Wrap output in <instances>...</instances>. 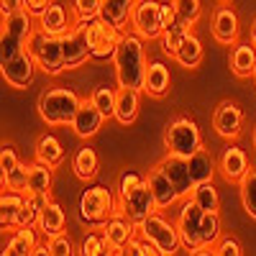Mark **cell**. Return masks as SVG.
I'll list each match as a JSON object with an SVG mask.
<instances>
[{
  "label": "cell",
  "mask_w": 256,
  "mask_h": 256,
  "mask_svg": "<svg viewBox=\"0 0 256 256\" xmlns=\"http://www.w3.org/2000/svg\"><path fill=\"white\" fill-rule=\"evenodd\" d=\"M113 62H116V82H118V88L144 90L148 62H146V54H144V38L138 34L123 31Z\"/></svg>",
  "instance_id": "6da1fadb"
},
{
  "label": "cell",
  "mask_w": 256,
  "mask_h": 256,
  "mask_svg": "<svg viewBox=\"0 0 256 256\" xmlns=\"http://www.w3.org/2000/svg\"><path fill=\"white\" fill-rule=\"evenodd\" d=\"M26 49L31 52V56L36 59V67L49 74L56 77L62 72H67V62H64V46H62V36L46 34L44 28H34L31 38Z\"/></svg>",
  "instance_id": "7a4b0ae2"
},
{
  "label": "cell",
  "mask_w": 256,
  "mask_h": 256,
  "mask_svg": "<svg viewBox=\"0 0 256 256\" xmlns=\"http://www.w3.org/2000/svg\"><path fill=\"white\" fill-rule=\"evenodd\" d=\"M80 95L67 90V88H54V90H46L41 92L38 98V118L44 120L46 126H72L74 120V113L80 108Z\"/></svg>",
  "instance_id": "3957f363"
},
{
  "label": "cell",
  "mask_w": 256,
  "mask_h": 256,
  "mask_svg": "<svg viewBox=\"0 0 256 256\" xmlns=\"http://www.w3.org/2000/svg\"><path fill=\"white\" fill-rule=\"evenodd\" d=\"M118 212V202L113 192L102 184L88 187L80 198V220L90 228H102Z\"/></svg>",
  "instance_id": "277c9868"
},
{
  "label": "cell",
  "mask_w": 256,
  "mask_h": 256,
  "mask_svg": "<svg viewBox=\"0 0 256 256\" xmlns=\"http://www.w3.org/2000/svg\"><path fill=\"white\" fill-rule=\"evenodd\" d=\"M164 148L166 154H177V156H192L202 148V136L198 123L190 116H174L164 128Z\"/></svg>",
  "instance_id": "5b68a950"
},
{
  "label": "cell",
  "mask_w": 256,
  "mask_h": 256,
  "mask_svg": "<svg viewBox=\"0 0 256 256\" xmlns=\"http://www.w3.org/2000/svg\"><path fill=\"white\" fill-rule=\"evenodd\" d=\"M138 233H141V236H146L148 241H154L162 256H172L182 246L177 223H169L159 210L152 212V216H148L144 223H138Z\"/></svg>",
  "instance_id": "8992f818"
},
{
  "label": "cell",
  "mask_w": 256,
  "mask_h": 256,
  "mask_svg": "<svg viewBox=\"0 0 256 256\" xmlns=\"http://www.w3.org/2000/svg\"><path fill=\"white\" fill-rule=\"evenodd\" d=\"M84 26V36H88V44H90V52H92V59H110L116 56V49L120 44V36L123 31H118L116 26H110L102 16L88 20Z\"/></svg>",
  "instance_id": "52a82bcc"
},
{
  "label": "cell",
  "mask_w": 256,
  "mask_h": 256,
  "mask_svg": "<svg viewBox=\"0 0 256 256\" xmlns=\"http://www.w3.org/2000/svg\"><path fill=\"white\" fill-rule=\"evenodd\" d=\"M131 31L138 34L144 41L162 38V3L156 0H136L134 13H131Z\"/></svg>",
  "instance_id": "ba28073f"
},
{
  "label": "cell",
  "mask_w": 256,
  "mask_h": 256,
  "mask_svg": "<svg viewBox=\"0 0 256 256\" xmlns=\"http://www.w3.org/2000/svg\"><path fill=\"white\" fill-rule=\"evenodd\" d=\"M202 218H205V210L192 200L187 198L182 210H180V218H177V228H180V238H182V246L190 251V254H195L202 241H200V228H202Z\"/></svg>",
  "instance_id": "9c48e42d"
},
{
  "label": "cell",
  "mask_w": 256,
  "mask_h": 256,
  "mask_svg": "<svg viewBox=\"0 0 256 256\" xmlns=\"http://www.w3.org/2000/svg\"><path fill=\"white\" fill-rule=\"evenodd\" d=\"M212 128H216V134L220 138L236 141L244 134V110L238 108V102L220 100L216 113H212Z\"/></svg>",
  "instance_id": "30bf717a"
},
{
  "label": "cell",
  "mask_w": 256,
  "mask_h": 256,
  "mask_svg": "<svg viewBox=\"0 0 256 256\" xmlns=\"http://www.w3.org/2000/svg\"><path fill=\"white\" fill-rule=\"evenodd\" d=\"M0 70H3V80L10 84V88L26 90L28 84L34 82V72H36L38 67H36V59L31 56V52L24 49V52H18L13 59H8V62L0 64Z\"/></svg>",
  "instance_id": "8fae6325"
},
{
  "label": "cell",
  "mask_w": 256,
  "mask_h": 256,
  "mask_svg": "<svg viewBox=\"0 0 256 256\" xmlns=\"http://www.w3.org/2000/svg\"><path fill=\"white\" fill-rule=\"evenodd\" d=\"M118 210L138 226V223H144L148 216H152V212H156L159 208H156V200L152 195V190H148V184H141L138 190L131 192V195L118 198Z\"/></svg>",
  "instance_id": "7c38bea8"
},
{
  "label": "cell",
  "mask_w": 256,
  "mask_h": 256,
  "mask_svg": "<svg viewBox=\"0 0 256 256\" xmlns=\"http://www.w3.org/2000/svg\"><path fill=\"white\" fill-rule=\"evenodd\" d=\"M62 46H64V62H67V72L82 67L88 59H92L90 44H88V36H84V26L74 24L72 31H67L62 36Z\"/></svg>",
  "instance_id": "4fadbf2b"
},
{
  "label": "cell",
  "mask_w": 256,
  "mask_h": 256,
  "mask_svg": "<svg viewBox=\"0 0 256 256\" xmlns=\"http://www.w3.org/2000/svg\"><path fill=\"white\" fill-rule=\"evenodd\" d=\"M102 120H108V118L100 113V108L92 102V98H82L70 128L74 131L77 138H92V136H98V131L102 128Z\"/></svg>",
  "instance_id": "5bb4252c"
},
{
  "label": "cell",
  "mask_w": 256,
  "mask_h": 256,
  "mask_svg": "<svg viewBox=\"0 0 256 256\" xmlns=\"http://www.w3.org/2000/svg\"><path fill=\"white\" fill-rule=\"evenodd\" d=\"M162 169L166 172V177L172 180L174 190L180 192V200H187L192 198V192H195V180L190 174V166H187V159L184 156H177V154H166L162 162Z\"/></svg>",
  "instance_id": "9a60e30c"
},
{
  "label": "cell",
  "mask_w": 256,
  "mask_h": 256,
  "mask_svg": "<svg viewBox=\"0 0 256 256\" xmlns=\"http://www.w3.org/2000/svg\"><path fill=\"white\" fill-rule=\"evenodd\" d=\"M238 31H241V26H238L236 10L228 8V6L216 8V13H212V20H210V34H212V38H216L218 44H223V46H233V44L238 41Z\"/></svg>",
  "instance_id": "2e32d148"
},
{
  "label": "cell",
  "mask_w": 256,
  "mask_h": 256,
  "mask_svg": "<svg viewBox=\"0 0 256 256\" xmlns=\"http://www.w3.org/2000/svg\"><path fill=\"white\" fill-rule=\"evenodd\" d=\"M146 184H148V190H152V195H154L159 210H166V208H172L174 202H180V192L174 190L172 180L166 177V172L162 169V164H156V166L148 169Z\"/></svg>",
  "instance_id": "e0dca14e"
},
{
  "label": "cell",
  "mask_w": 256,
  "mask_h": 256,
  "mask_svg": "<svg viewBox=\"0 0 256 256\" xmlns=\"http://www.w3.org/2000/svg\"><path fill=\"white\" fill-rule=\"evenodd\" d=\"M228 64H230V72L238 80L254 77V72H256V46H254V41L251 38L248 41H236L233 49H230Z\"/></svg>",
  "instance_id": "ac0fdd59"
},
{
  "label": "cell",
  "mask_w": 256,
  "mask_h": 256,
  "mask_svg": "<svg viewBox=\"0 0 256 256\" xmlns=\"http://www.w3.org/2000/svg\"><path fill=\"white\" fill-rule=\"evenodd\" d=\"M136 230H138V226L128 218V216H123V212L118 210L116 216L102 226V233L108 236V241H110V246L116 248V251H123L126 248V244L131 241L134 236H136Z\"/></svg>",
  "instance_id": "d6986e66"
},
{
  "label": "cell",
  "mask_w": 256,
  "mask_h": 256,
  "mask_svg": "<svg viewBox=\"0 0 256 256\" xmlns=\"http://www.w3.org/2000/svg\"><path fill=\"white\" fill-rule=\"evenodd\" d=\"M74 16L67 13V8L59 6V3H52L44 13L38 16V28H44L46 34H54V36H64L67 31L74 28Z\"/></svg>",
  "instance_id": "ffe728a7"
},
{
  "label": "cell",
  "mask_w": 256,
  "mask_h": 256,
  "mask_svg": "<svg viewBox=\"0 0 256 256\" xmlns=\"http://www.w3.org/2000/svg\"><path fill=\"white\" fill-rule=\"evenodd\" d=\"M218 169H220V174H223L226 182H241L246 177V172H248V156H246V152L238 148V146H228L223 152V156H220Z\"/></svg>",
  "instance_id": "44dd1931"
},
{
  "label": "cell",
  "mask_w": 256,
  "mask_h": 256,
  "mask_svg": "<svg viewBox=\"0 0 256 256\" xmlns=\"http://www.w3.org/2000/svg\"><path fill=\"white\" fill-rule=\"evenodd\" d=\"M34 28H36L34 26V16L26 8L3 16V36H10V38L20 41V44H28Z\"/></svg>",
  "instance_id": "7402d4cb"
},
{
  "label": "cell",
  "mask_w": 256,
  "mask_h": 256,
  "mask_svg": "<svg viewBox=\"0 0 256 256\" xmlns=\"http://www.w3.org/2000/svg\"><path fill=\"white\" fill-rule=\"evenodd\" d=\"M136 0H102L100 16L108 20L110 26H116L118 31L131 28V13H134Z\"/></svg>",
  "instance_id": "603a6c76"
},
{
  "label": "cell",
  "mask_w": 256,
  "mask_h": 256,
  "mask_svg": "<svg viewBox=\"0 0 256 256\" xmlns=\"http://www.w3.org/2000/svg\"><path fill=\"white\" fill-rule=\"evenodd\" d=\"M34 159L41 162V164H46V166H59L64 162V146L62 141L54 136V134H41L36 146H34Z\"/></svg>",
  "instance_id": "cb8c5ba5"
},
{
  "label": "cell",
  "mask_w": 256,
  "mask_h": 256,
  "mask_svg": "<svg viewBox=\"0 0 256 256\" xmlns=\"http://www.w3.org/2000/svg\"><path fill=\"white\" fill-rule=\"evenodd\" d=\"M172 84V74L164 62H152L146 67V82H144V92H148L152 98H164L169 92Z\"/></svg>",
  "instance_id": "d4e9b609"
},
{
  "label": "cell",
  "mask_w": 256,
  "mask_h": 256,
  "mask_svg": "<svg viewBox=\"0 0 256 256\" xmlns=\"http://www.w3.org/2000/svg\"><path fill=\"white\" fill-rule=\"evenodd\" d=\"M24 200H26V192L3 187V198H0V226H3V230L18 226V216H20V208H24Z\"/></svg>",
  "instance_id": "484cf974"
},
{
  "label": "cell",
  "mask_w": 256,
  "mask_h": 256,
  "mask_svg": "<svg viewBox=\"0 0 256 256\" xmlns=\"http://www.w3.org/2000/svg\"><path fill=\"white\" fill-rule=\"evenodd\" d=\"M98 169H100V159L95 154V148H90V146L77 148V154L72 156V172H74V177L82 180V182H92L98 177Z\"/></svg>",
  "instance_id": "4316f807"
},
{
  "label": "cell",
  "mask_w": 256,
  "mask_h": 256,
  "mask_svg": "<svg viewBox=\"0 0 256 256\" xmlns=\"http://www.w3.org/2000/svg\"><path fill=\"white\" fill-rule=\"evenodd\" d=\"M64 223H67V216H64L62 205L54 202V200H49L44 205V210H41L36 226H38V230L44 233L46 238H52V236H59V233L64 230Z\"/></svg>",
  "instance_id": "83f0119b"
},
{
  "label": "cell",
  "mask_w": 256,
  "mask_h": 256,
  "mask_svg": "<svg viewBox=\"0 0 256 256\" xmlns=\"http://www.w3.org/2000/svg\"><path fill=\"white\" fill-rule=\"evenodd\" d=\"M138 92L134 88H118V102H116V120L120 126H131L138 118Z\"/></svg>",
  "instance_id": "f1b7e54d"
},
{
  "label": "cell",
  "mask_w": 256,
  "mask_h": 256,
  "mask_svg": "<svg viewBox=\"0 0 256 256\" xmlns=\"http://www.w3.org/2000/svg\"><path fill=\"white\" fill-rule=\"evenodd\" d=\"M187 166H190V174L195 180V184L212 182V177H216V159H212L208 148H198L192 156H187Z\"/></svg>",
  "instance_id": "f546056e"
},
{
  "label": "cell",
  "mask_w": 256,
  "mask_h": 256,
  "mask_svg": "<svg viewBox=\"0 0 256 256\" xmlns=\"http://www.w3.org/2000/svg\"><path fill=\"white\" fill-rule=\"evenodd\" d=\"M36 230L38 226H18L16 236L8 241V246L3 248V256H24V254H34L36 244Z\"/></svg>",
  "instance_id": "4dcf8cb0"
},
{
  "label": "cell",
  "mask_w": 256,
  "mask_h": 256,
  "mask_svg": "<svg viewBox=\"0 0 256 256\" xmlns=\"http://www.w3.org/2000/svg\"><path fill=\"white\" fill-rule=\"evenodd\" d=\"M174 59L182 64V67H187V70H198L200 62H202V41L190 31L187 38L182 41V46L177 49Z\"/></svg>",
  "instance_id": "1f68e13d"
},
{
  "label": "cell",
  "mask_w": 256,
  "mask_h": 256,
  "mask_svg": "<svg viewBox=\"0 0 256 256\" xmlns=\"http://www.w3.org/2000/svg\"><path fill=\"white\" fill-rule=\"evenodd\" d=\"M52 166L41 164V162H34L28 164V184H26V192H38V195H49L52 192Z\"/></svg>",
  "instance_id": "d6a6232c"
},
{
  "label": "cell",
  "mask_w": 256,
  "mask_h": 256,
  "mask_svg": "<svg viewBox=\"0 0 256 256\" xmlns=\"http://www.w3.org/2000/svg\"><path fill=\"white\" fill-rule=\"evenodd\" d=\"M49 202V195H38V192H26V200L24 208H20V216H18V226H36L38 216L44 205Z\"/></svg>",
  "instance_id": "836d02e7"
},
{
  "label": "cell",
  "mask_w": 256,
  "mask_h": 256,
  "mask_svg": "<svg viewBox=\"0 0 256 256\" xmlns=\"http://www.w3.org/2000/svg\"><path fill=\"white\" fill-rule=\"evenodd\" d=\"M238 192H241V202L244 210L251 220H256V169H248L246 177L238 182Z\"/></svg>",
  "instance_id": "e575fe53"
},
{
  "label": "cell",
  "mask_w": 256,
  "mask_h": 256,
  "mask_svg": "<svg viewBox=\"0 0 256 256\" xmlns=\"http://www.w3.org/2000/svg\"><path fill=\"white\" fill-rule=\"evenodd\" d=\"M92 102L100 108V113L105 118H116V102H118V90L108 88V84H100V88L92 90Z\"/></svg>",
  "instance_id": "d590c367"
},
{
  "label": "cell",
  "mask_w": 256,
  "mask_h": 256,
  "mask_svg": "<svg viewBox=\"0 0 256 256\" xmlns=\"http://www.w3.org/2000/svg\"><path fill=\"white\" fill-rule=\"evenodd\" d=\"M220 238V216H218V210H210L205 212V218H202V228H200V241L202 246H216Z\"/></svg>",
  "instance_id": "8d00e7d4"
},
{
  "label": "cell",
  "mask_w": 256,
  "mask_h": 256,
  "mask_svg": "<svg viewBox=\"0 0 256 256\" xmlns=\"http://www.w3.org/2000/svg\"><path fill=\"white\" fill-rule=\"evenodd\" d=\"M192 200H195L205 212H210V210H218V205H220V198H218V190L212 187V182H200L198 187H195V192H192Z\"/></svg>",
  "instance_id": "74e56055"
},
{
  "label": "cell",
  "mask_w": 256,
  "mask_h": 256,
  "mask_svg": "<svg viewBox=\"0 0 256 256\" xmlns=\"http://www.w3.org/2000/svg\"><path fill=\"white\" fill-rule=\"evenodd\" d=\"M102 8V0H72V16L77 24H88V20L98 18Z\"/></svg>",
  "instance_id": "f35d334b"
},
{
  "label": "cell",
  "mask_w": 256,
  "mask_h": 256,
  "mask_svg": "<svg viewBox=\"0 0 256 256\" xmlns=\"http://www.w3.org/2000/svg\"><path fill=\"white\" fill-rule=\"evenodd\" d=\"M190 31H192L190 26H177V28L164 31V34H162V52H164V54H169V56H174V54H177V49L182 46V41L187 38V34H190Z\"/></svg>",
  "instance_id": "ab89813d"
},
{
  "label": "cell",
  "mask_w": 256,
  "mask_h": 256,
  "mask_svg": "<svg viewBox=\"0 0 256 256\" xmlns=\"http://www.w3.org/2000/svg\"><path fill=\"white\" fill-rule=\"evenodd\" d=\"M82 254L84 256H102V254H116V248L110 246L105 233H92L82 241Z\"/></svg>",
  "instance_id": "60d3db41"
},
{
  "label": "cell",
  "mask_w": 256,
  "mask_h": 256,
  "mask_svg": "<svg viewBox=\"0 0 256 256\" xmlns=\"http://www.w3.org/2000/svg\"><path fill=\"white\" fill-rule=\"evenodd\" d=\"M172 3H174L180 18L184 20L190 28L200 20V16H202V3H200V0H172Z\"/></svg>",
  "instance_id": "b9f144b4"
},
{
  "label": "cell",
  "mask_w": 256,
  "mask_h": 256,
  "mask_svg": "<svg viewBox=\"0 0 256 256\" xmlns=\"http://www.w3.org/2000/svg\"><path fill=\"white\" fill-rule=\"evenodd\" d=\"M141 184H146V174L136 172V169H123L118 177V198L131 195L134 190H138Z\"/></svg>",
  "instance_id": "7bdbcfd3"
},
{
  "label": "cell",
  "mask_w": 256,
  "mask_h": 256,
  "mask_svg": "<svg viewBox=\"0 0 256 256\" xmlns=\"http://www.w3.org/2000/svg\"><path fill=\"white\" fill-rule=\"evenodd\" d=\"M123 254H128V256H162L159 248H156V244L148 241L146 236H141V233H138V236H134L131 241L126 244Z\"/></svg>",
  "instance_id": "ee69618b"
},
{
  "label": "cell",
  "mask_w": 256,
  "mask_h": 256,
  "mask_svg": "<svg viewBox=\"0 0 256 256\" xmlns=\"http://www.w3.org/2000/svg\"><path fill=\"white\" fill-rule=\"evenodd\" d=\"M26 184H28V166L20 164V162H18V166H13L10 172L3 174V187H6V190L26 192Z\"/></svg>",
  "instance_id": "f6af8a7d"
},
{
  "label": "cell",
  "mask_w": 256,
  "mask_h": 256,
  "mask_svg": "<svg viewBox=\"0 0 256 256\" xmlns=\"http://www.w3.org/2000/svg\"><path fill=\"white\" fill-rule=\"evenodd\" d=\"M162 26H164V31H169V28H177V26H187L184 20L180 18V13H177V8H174L172 0H166V3H162Z\"/></svg>",
  "instance_id": "bcb514c9"
},
{
  "label": "cell",
  "mask_w": 256,
  "mask_h": 256,
  "mask_svg": "<svg viewBox=\"0 0 256 256\" xmlns=\"http://www.w3.org/2000/svg\"><path fill=\"white\" fill-rule=\"evenodd\" d=\"M46 244H49V251H52V256H70L72 254V241L64 236V233H59V236H52V238H46Z\"/></svg>",
  "instance_id": "7dc6e473"
},
{
  "label": "cell",
  "mask_w": 256,
  "mask_h": 256,
  "mask_svg": "<svg viewBox=\"0 0 256 256\" xmlns=\"http://www.w3.org/2000/svg\"><path fill=\"white\" fill-rule=\"evenodd\" d=\"M212 254L216 256H241L244 248L238 241H233V238H220L216 246H212Z\"/></svg>",
  "instance_id": "c3c4849f"
},
{
  "label": "cell",
  "mask_w": 256,
  "mask_h": 256,
  "mask_svg": "<svg viewBox=\"0 0 256 256\" xmlns=\"http://www.w3.org/2000/svg\"><path fill=\"white\" fill-rule=\"evenodd\" d=\"M13 166H18V154H16V148L10 144L3 146V154H0V169H3V174L10 172Z\"/></svg>",
  "instance_id": "681fc988"
},
{
  "label": "cell",
  "mask_w": 256,
  "mask_h": 256,
  "mask_svg": "<svg viewBox=\"0 0 256 256\" xmlns=\"http://www.w3.org/2000/svg\"><path fill=\"white\" fill-rule=\"evenodd\" d=\"M52 3H54V0H26V10H28L34 18H38Z\"/></svg>",
  "instance_id": "f907efd6"
},
{
  "label": "cell",
  "mask_w": 256,
  "mask_h": 256,
  "mask_svg": "<svg viewBox=\"0 0 256 256\" xmlns=\"http://www.w3.org/2000/svg\"><path fill=\"white\" fill-rule=\"evenodd\" d=\"M20 8H26V0H0V10H3V16L16 13Z\"/></svg>",
  "instance_id": "816d5d0a"
},
{
  "label": "cell",
  "mask_w": 256,
  "mask_h": 256,
  "mask_svg": "<svg viewBox=\"0 0 256 256\" xmlns=\"http://www.w3.org/2000/svg\"><path fill=\"white\" fill-rule=\"evenodd\" d=\"M34 254H36V256H44V254H52V251H49V244H44V246H36V248H34Z\"/></svg>",
  "instance_id": "f5cc1de1"
},
{
  "label": "cell",
  "mask_w": 256,
  "mask_h": 256,
  "mask_svg": "<svg viewBox=\"0 0 256 256\" xmlns=\"http://www.w3.org/2000/svg\"><path fill=\"white\" fill-rule=\"evenodd\" d=\"M251 41H254V46H256V20H254V26H251Z\"/></svg>",
  "instance_id": "db71d44e"
},
{
  "label": "cell",
  "mask_w": 256,
  "mask_h": 256,
  "mask_svg": "<svg viewBox=\"0 0 256 256\" xmlns=\"http://www.w3.org/2000/svg\"><path fill=\"white\" fill-rule=\"evenodd\" d=\"M254 148H256V131H254Z\"/></svg>",
  "instance_id": "11a10c76"
},
{
  "label": "cell",
  "mask_w": 256,
  "mask_h": 256,
  "mask_svg": "<svg viewBox=\"0 0 256 256\" xmlns=\"http://www.w3.org/2000/svg\"><path fill=\"white\" fill-rule=\"evenodd\" d=\"M254 84H256V72H254Z\"/></svg>",
  "instance_id": "9f6ffc18"
},
{
  "label": "cell",
  "mask_w": 256,
  "mask_h": 256,
  "mask_svg": "<svg viewBox=\"0 0 256 256\" xmlns=\"http://www.w3.org/2000/svg\"><path fill=\"white\" fill-rule=\"evenodd\" d=\"M223 3H226V0H223Z\"/></svg>",
  "instance_id": "6f0895ef"
}]
</instances>
